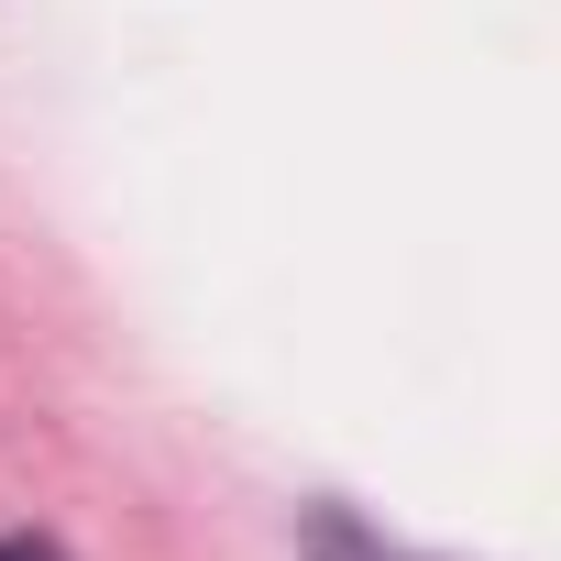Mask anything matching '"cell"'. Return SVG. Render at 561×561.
Wrapping results in <instances>:
<instances>
[{
	"mask_svg": "<svg viewBox=\"0 0 561 561\" xmlns=\"http://www.w3.org/2000/svg\"><path fill=\"white\" fill-rule=\"evenodd\" d=\"M0 561H56V550L45 539H0Z\"/></svg>",
	"mask_w": 561,
	"mask_h": 561,
	"instance_id": "cell-1",
	"label": "cell"
}]
</instances>
